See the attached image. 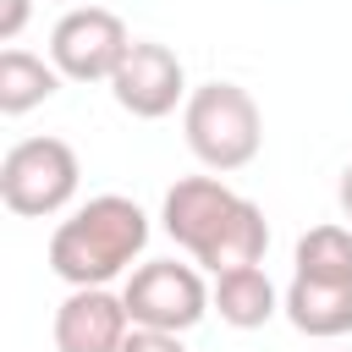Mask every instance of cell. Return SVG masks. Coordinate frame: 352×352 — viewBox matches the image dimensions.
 Wrapping results in <instances>:
<instances>
[{
    "label": "cell",
    "mask_w": 352,
    "mask_h": 352,
    "mask_svg": "<svg viewBox=\"0 0 352 352\" xmlns=\"http://www.w3.org/2000/svg\"><path fill=\"white\" fill-rule=\"evenodd\" d=\"M160 220H165V236L209 275L242 270V264H264L270 220H264V209L253 198H242L220 176H182L165 192Z\"/></svg>",
    "instance_id": "1"
},
{
    "label": "cell",
    "mask_w": 352,
    "mask_h": 352,
    "mask_svg": "<svg viewBox=\"0 0 352 352\" xmlns=\"http://www.w3.org/2000/svg\"><path fill=\"white\" fill-rule=\"evenodd\" d=\"M143 248H148V214L126 192H99L50 231V270L66 286H110L138 264Z\"/></svg>",
    "instance_id": "2"
},
{
    "label": "cell",
    "mask_w": 352,
    "mask_h": 352,
    "mask_svg": "<svg viewBox=\"0 0 352 352\" xmlns=\"http://www.w3.org/2000/svg\"><path fill=\"white\" fill-rule=\"evenodd\" d=\"M182 138L204 170H242L258 160L264 116L242 82H198L182 104Z\"/></svg>",
    "instance_id": "3"
},
{
    "label": "cell",
    "mask_w": 352,
    "mask_h": 352,
    "mask_svg": "<svg viewBox=\"0 0 352 352\" xmlns=\"http://www.w3.org/2000/svg\"><path fill=\"white\" fill-rule=\"evenodd\" d=\"M82 165L66 138H22L0 160V204L22 220H50L77 198Z\"/></svg>",
    "instance_id": "4"
},
{
    "label": "cell",
    "mask_w": 352,
    "mask_h": 352,
    "mask_svg": "<svg viewBox=\"0 0 352 352\" xmlns=\"http://www.w3.org/2000/svg\"><path fill=\"white\" fill-rule=\"evenodd\" d=\"M121 297H126L132 324H143V330H176V336H187V330L214 308L198 264H176V258H148V264H138V270L126 275Z\"/></svg>",
    "instance_id": "5"
},
{
    "label": "cell",
    "mask_w": 352,
    "mask_h": 352,
    "mask_svg": "<svg viewBox=\"0 0 352 352\" xmlns=\"http://www.w3.org/2000/svg\"><path fill=\"white\" fill-rule=\"evenodd\" d=\"M126 50H132V33L110 6H72L50 28V60L66 82H110Z\"/></svg>",
    "instance_id": "6"
},
{
    "label": "cell",
    "mask_w": 352,
    "mask_h": 352,
    "mask_svg": "<svg viewBox=\"0 0 352 352\" xmlns=\"http://www.w3.org/2000/svg\"><path fill=\"white\" fill-rule=\"evenodd\" d=\"M110 94H116V104H121L126 116L160 121V116H170L176 104H187L192 88H187V72H182V60H176L170 44L132 38L126 60H121L116 77H110Z\"/></svg>",
    "instance_id": "7"
},
{
    "label": "cell",
    "mask_w": 352,
    "mask_h": 352,
    "mask_svg": "<svg viewBox=\"0 0 352 352\" xmlns=\"http://www.w3.org/2000/svg\"><path fill=\"white\" fill-rule=\"evenodd\" d=\"M126 336L132 314L110 286H72L55 308V352H121Z\"/></svg>",
    "instance_id": "8"
},
{
    "label": "cell",
    "mask_w": 352,
    "mask_h": 352,
    "mask_svg": "<svg viewBox=\"0 0 352 352\" xmlns=\"http://www.w3.org/2000/svg\"><path fill=\"white\" fill-rule=\"evenodd\" d=\"M280 314L292 319V330H302L314 341H336L352 330V280L292 275V286L280 292Z\"/></svg>",
    "instance_id": "9"
},
{
    "label": "cell",
    "mask_w": 352,
    "mask_h": 352,
    "mask_svg": "<svg viewBox=\"0 0 352 352\" xmlns=\"http://www.w3.org/2000/svg\"><path fill=\"white\" fill-rule=\"evenodd\" d=\"M209 297H214V314H220L231 330H258V324H270V319L280 314V292H275V280L264 275V264L220 270L214 286H209Z\"/></svg>",
    "instance_id": "10"
},
{
    "label": "cell",
    "mask_w": 352,
    "mask_h": 352,
    "mask_svg": "<svg viewBox=\"0 0 352 352\" xmlns=\"http://www.w3.org/2000/svg\"><path fill=\"white\" fill-rule=\"evenodd\" d=\"M60 72H55V60H44V55H28V50H0V116H28L33 104H44V99H55L60 94Z\"/></svg>",
    "instance_id": "11"
},
{
    "label": "cell",
    "mask_w": 352,
    "mask_h": 352,
    "mask_svg": "<svg viewBox=\"0 0 352 352\" xmlns=\"http://www.w3.org/2000/svg\"><path fill=\"white\" fill-rule=\"evenodd\" d=\"M292 275H308V280H352V231L346 226H314L297 236V253H292Z\"/></svg>",
    "instance_id": "12"
},
{
    "label": "cell",
    "mask_w": 352,
    "mask_h": 352,
    "mask_svg": "<svg viewBox=\"0 0 352 352\" xmlns=\"http://www.w3.org/2000/svg\"><path fill=\"white\" fill-rule=\"evenodd\" d=\"M121 352H187V346H182L176 330H143V324H132V336H126Z\"/></svg>",
    "instance_id": "13"
},
{
    "label": "cell",
    "mask_w": 352,
    "mask_h": 352,
    "mask_svg": "<svg viewBox=\"0 0 352 352\" xmlns=\"http://www.w3.org/2000/svg\"><path fill=\"white\" fill-rule=\"evenodd\" d=\"M33 0H0V44H16V33L28 28Z\"/></svg>",
    "instance_id": "14"
},
{
    "label": "cell",
    "mask_w": 352,
    "mask_h": 352,
    "mask_svg": "<svg viewBox=\"0 0 352 352\" xmlns=\"http://www.w3.org/2000/svg\"><path fill=\"white\" fill-rule=\"evenodd\" d=\"M336 198H341V214L352 220V165L341 170V187H336Z\"/></svg>",
    "instance_id": "15"
},
{
    "label": "cell",
    "mask_w": 352,
    "mask_h": 352,
    "mask_svg": "<svg viewBox=\"0 0 352 352\" xmlns=\"http://www.w3.org/2000/svg\"><path fill=\"white\" fill-rule=\"evenodd\" d=\"M60 6H77V0H60Z\"/></svg>",
    "instance_id": "16"
}]
</instances>
